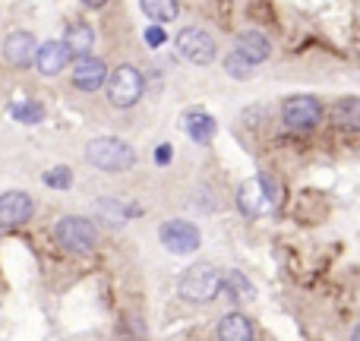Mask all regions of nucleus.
I'll return each mask as SVG.
<instances>
[{"mask_svg":"<svg viewBox=\"0 0 360 341\" xmlns=\"http://www.w3.org/2000/svg\"><path fill=\"white\" fill-rule=\"evenodd\" d=\"M281 202V186L269 174H256V177L243 180L237 186V209L247 218H266L278 209Z\"/></svg>","mask_w":360,"mask_h":341,"instance_id":"1","label":"nucleus"},{"mask_svg":"<svg viewBox=\"0 0 360 341\" xmlns=\"http://www.w3.org/2000/svg\"><path fill=\"white\" fill-rule=\"evenodd\" d=\"M86 162L105 174H124L136 165V149L120 136H98L86 146Z\"/></svg>","mask_w":360,"mask_h":341,"instance_id":"2","label":"nucleus"},{"mask_svg":"<svg viewBox=\"0 0 360 341\" xmlns=\"http://www.w3.org/2000/svg\"><path fill=\"white\" fill-rule=\"evenodd\" d=\"M221 269H215L212 262H196V266L184 269L177 281V291L186 304H212L221 294Z\"/></svg>","mask_w":360,"mask_h":341,"instance_id":"3","label":"nucleus"},{"mask_svg":"<svg viewBox=\"0 0 360 341\" xmlns=\"http://www.w3.org/2000/svg\"><path fill=\"white\" fill-rule=\"evenodd\" d=\"M54 240L60 243L67 253H92L98 247V228L82 215H63L54 224Z\"/></svg>","mask_w":360,"mask_h":341,"instance_id":"4","label":"nucleus"},{"mask_svg":"<svg viewBox=\"0 0 360 341\" xmlns=\"http://www.w3.org/2000/svg\"><path fill=\"white\" fill-rule=\"evenodd\" d=\"M323 101L316 95H288L281 101V120H285L288 130H297V133H307L313 127L323 124Z\"/></svg>","mask_w":360,"mask_h":341,"instance_id":"5","label":"nucleus"},{"mask_svg":"<svg viewBox=\"0 0 360 341\" xmlns=\"http://www.w3.org/2000/svg\"><path fill=\"white\" fill-rule=\"evenodd\" d=\"M108 101H111L114 108H133L139 98H143V73H139L133 63H120V67L111 70V76H108Z\"/></svg>","mask_w":360,"mask_h":341,"instance_id":"6","label":"nucleus"},{"mask_svg":"<svg viewBox=\"0 0 360 341\" xmlns=\"http://www.w3.org/2000/svg\"><path fill=\"white\" fill-rule=\"evenodd\" d=\"M174 48L186 63H193V67H209L218 54L215 38H212L205 29H199V25H186V29H180L177 38H174Z\"/></svg>","mask_w":360,"mask_h":341,"instance_id":"7","label":"nucleus"},{"mask_svg":"<svg viewBox=\"0 0 360 341\" xmlns=\"http://www.w3.org/2000/svg\"><path fill=\"white\" fill-rule=\"evenodd\" d=\"M158 237H162V247L174 256H186V253H196L199 243H202V234L193 221H184V218H171L158 228Z\"/></svg>","mask_w":360,"mask_h":341,"instance_id":"8","label":"nucleus"},{"mask_svg":"<svg viewBox=\"0 0 360 341\" xmlns=\"http://www.w3.org/2000/svg\"><path fill=\"white\" fill-rule=\"evenodd\" d=\"M108 76H111V70H108V63L101 60V57H76L73 60V70H70V79H73V86L79 89V92H98L101 86H108Z\"/></svg>","mask_w":360,"mask_h":341,"instance_id":"9","label":"nucleus"},{"mask_svg":"<svg viewBox=\"0 0 360 341\" xmlns=\"http://www.w3.org/2000/svg\"><path fill=\"white\" fill-rule=\"evenodd\" d=\"M35 212V202L25 190H6L0 196V228H19Z\"/></svg>","mask_w":360,"mask_h":341,"instance_id":"10","label":"nucleus"},{"mask_svg":"<svg viewBox=\"0 0 360 341\" xmlns=\"http://www.w3.org/2000/svg\"><path fill=\"white\" fill-rule=\"evenodd\" d=\"M35 57H38V41L32 32H13L6 35L4 41V60L16 70H25V67H35Z\"/></svg>","mask_w":360,"mask_h":341,"instance_id":"11","label":"nucleus"},{"mask_svg":"<svg viewBox=\"0 0 360 341\" xmlns=\"http://www.w3.org/2000/svg\"><path fill=\"white\" fill-rule=\"evenodd\" d=\"M70 48L63 44V38L60 41H44V44H38V57H35V70H38V76H57V73H63L67 70V63H70Z\"/></svg>","mask_w":360,"mask_h":341,"instance_id":"12","label":"nucleus"},{"mask_svg":"<svg viewBox=\"0 0 360 341\" xmlns=\"http://www.w3.org/2000/svg\"><path fill=\"white\" fill-rule=\"evenodd\" d=\"M329 120L332 127L345 133H360V98L357 95H342L329 105Z\"/></svg>","mask_w":360,"mask_h":341,"instance_id":"13","label":"nucleus"},{"mask_svg":"<svg viewBox=\"0 0 360 341\" xmlns=\"http://www.w3.org/2000/svg\"><path fill=\"white\" fill-rule=\"evenodd\" d=\"M234 51H240V54L256 67V63H266L269 57H272V41H269V35H262L259 29H247L237 35Z\"/></svg>","mask_w":360,"mask_h":341,"instance_id":"14","label":"nucleus"},{"mask_svg":"<svg viewBox=\"0 0 360 341\" xmlns=\"http://www.w3.org/2000/svg\"><path fill=\"white\" fill-rule=\"evenodd\" d=\"M253 323L243 313H228L215 326V341H253Z\"/></svg>","mask_w":360,"mask_h":341,"instance_id":"15","label":"nucleus"},{"mask_svg":"<svg viewBox=\"0 0 360 341\" xmlns=\"http://www.w3.org/2000/svg\"><path fill=\"white\" fill-rule=\"evenodd\" d=\"M63 44L70 48L73 57H89V51L95 48V29L89 22H82V19H76L63 32Z\"/></svg>","mask_w":360,"mask_h":341,"instance_id":"16","label":"nucleus"},{"mask_svg":"<svg viewBox=\"0 0 360 341\" xmlns=\"http://www.w3.org/2000/svg\"><path fill=\"white\" fill-rule=\"evenodd\" d=\"M184 130L196 146H209L212 139H215L218 124H215V117H212L209 111H190L184 117Z\"/></svg>","mask_w":360,"mask_h":341,"instance_id":"17","label":"nucleus"},{"mask_svg":"<svg viewBox=\"0 0 360 341\" xmlns=\"http://www.w3.org/2000/svg\"><path fill=\"white\" fill-rule=\"evenodd\" d=\"M253 285L247 281V275H240L237 269H231V272L221 275V297L231 300V304H237V300H250L253 297Z\"/></svg>","mask_w":360,"mask_h":341,"instance_id":"18","label":"nucleus"},{"mask_svg":"<svg viewBox=\"0 0 360 341\" xmlns=\"http://www.w3.org/2000/svg\"><path fill=\"white\" fill-rule=\"evenodd\" d=\"M139 10H143L152 22L165 25V22H171V19H177L180 4L177 0H139Z\"/></svg>","mask_w":360,"mask_h":341,"instance_id":"19","label":"nucleus"},{"mask_svg":"<svg viewBox=\"0 0 360 341\" xmlns=\"http://www.w3.org/2000/svg\"><path fill=\"white\" fill-rule=\"evenodd\" d=\"M10 114L19 120V124H41L44 120V105H38V101H19V105L10 108Z\"/></svg>","mask_w":360,"mask_h":341,"instance_id":"20","label":"nucleus"},{"mask_svg":"<svg viewBox=\"0 0 360 341\" xmlns=\"http://www.w3.org/2000/svg\"><path fill=\"white\" fill-rule=\"evenodd\" d=\"M224 73H228L231 79H250V76H253V63H250L240 51H231V54L224 57Z\"/></svg>","mask_w":360,"mask_h":341,"instance_id":"21","label":"nucleus"},{"mask_svg":"<svg viewBox=\"0 0 360 341\" xmlns=\"http://www.w3.org/2000/svg\"><path fill=\"white\" fill-rule=\"evenodd\" d=\"M44 186H51V190H70L73 186V171L70 168H51L48 174H44Z\"/></svg>","mask_w":360,"mask_h":341,"instance_id":"22","label":"nucleus"},{"mask_svg":"<svg viewBox=\"0 0 360 341\" xmlns=\"http://www.w3.org/2000/svg\"><path fill=\"white\" fill-rule=\"evenodd\" d=\"M143 38H146V44H149V48H162V44L168 41V35H165V29H162V25H158V22L146 25Z\"/></svg>","mask_w":360,"mask_h":341,"instance_id":"23","label":"nucleus"},{"mask_svg":"<svg viewBox=\"0 0 360 341\" xmlns=\"http://www.w3.org/2000/svg\"><path fill=\"white\" fill-rule=\"evenodd\" d=\"M171 158H174V149H171V146H158L155 149V162L158 165H168Z\"/></svg>","mask_w":360,"mask_h":341,"instance_id":"24","label":"nucleus"},{"mask_svg":"<svg viewBox=\"0 0 360 341\" xmlns=\"http://www.w3.org/2000/svg\"><path fill=\"white\" fill-rule=\"evenodd\" d=\"M82 4H86V6H89V10H101V6H105V4H108V0H82Z\"/></svg>","mask_w":360,"mask_h":341,"instance_id":"25","label":"nucleus"},{"mask_svg":"<svg viewBox=\"0 0 360 341\" xmlns=\"http://www.w3.org/2000/svg\"><path fill=\"white\" fill-rule=\"evenodd\" d=\"M351 341H360V323L354 326V329H351Z\"/></svg>","mask_w":360,"mask_h":341,"instance_id":"26","label":"nucleus"}]
</instances>
